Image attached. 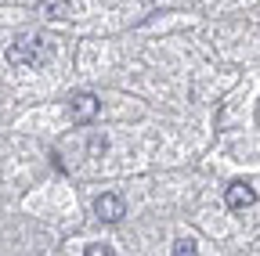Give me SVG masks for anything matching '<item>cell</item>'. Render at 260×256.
Returning a JSON list of instances; mask_svg holds the SVG:
<instances>
[{
	"mask_svg": "<svg viewBox=\"0 0 260 256\" xmlns=\"http://www.w3.org/2000/svg\"><path fill=\"white\" fill-rule=\"evenodd\" d=\"M47 58H51V40L47 36H37V33H22L8 47V61L18 65V69H40Z\"/></svg>",
	"mask_w": 260,
	"mask_h": 256,
	"instance_id": "cell-1",
	"label": "cell"
},
{
	"mask_svg": "<svg viewBox=\"0 0 260 256\" xmlns=\"http://www.w3.org/2000/svg\"><path fill=\"white\" fill-rule=\"evenodd\" d=\"M98 108H102V101H98L90 90L73 94V101H69V116H73V123H76V126H87V123L98 116Z\"/></svg>",
	"mask_w": 260,
	"mask_h": 256,
	"instance_id": "cell-2",
	"label": "cell"
},
{
	"mask_svg": "<svg viewBox=\"0 0 260 256\" xmlns=\"http://www.w3.org/2000/svg\"><path fill=\"white\" fill-rule=\"evenodd\" d=\"M94 213H98V220H105V224H119L126 216V202L116 195V191H105V195L94 199Z\"/></svg>",
	"mask_w": 260,
	"mask_h": 256,
	"instance_id": "cell-3",
	"label": "cell"
},
{
	"mask_svg": "<svg viewBox=\"0 0 260 256\" xmlns=\"http://www.w3.org/2000/svg\"><path fill=\"white\" fill-rule=\"evenodd\" d=\"M253 202H256V191H253L249 180H235V184L224 188V206H228V209L242 213V209H249Z\"/></svg>",
	"mask_w": 260,
	"mask_h": 256,
	"instance_id": "cell-4",
	"label": "cell"
},
{
	"mask_svg": "<svg viewBox=\"0 0 260 256\" xmlns=\"http://www.w3.org/2000/svg\"><path fill=\"white\" fill-rule=\"evenodd\" d=\"M40 15H47V18H65V15H69V4H65V0H40Z\"/></svg>",
	"mask_w": 260,
	"mask_h": 256,
	"instance_id": "cell-5",
	"label": "cell"
},
{
	"mask_svg": "<svg viewBox=\"0 0 260 256\" xmlns=\"http://www.w3.org/2000/svg\"><path fill=\"white\" fill-rule=\"evenodd\" d=\"M170 256H199V245H195L191 238H177L174 242V252Z\"/></svg>",
	"mask_w": 260,
	"mask_h": 256,
	"instance_id": "cell-6",
	"label": "cell"
},
{
	"mask_svg": "<svg viewBox=\"0 0 260 256\" xmlns=\"http://www.w3.org/2000/svg\"><path fill=\"white\" fill-rule=\"evenodd\" d=\"M87 148H90V155H105V152H109V137H102V134H94Z\"/></svg>",
	"mask_w": 260,
	"mask_h": 256,
	"instance_id": "cell-7",
	"label": "cell"
},
{
	"mask_svg": "<svg viewBox=\"0 0 260 256\" xmlns=\"http://www.w3.org/2000/svg\"><path fill=\"white\" fill-rule=\"evenodd\" d=\"M83 256H116V252H112V245L98 242V245H87V252H83Z\"/></svg>",
	"mask_w": 260,
	"mask_h": 256,
	"instance_id": "cell-8",
	"label": "cell"
}]
</instances>
